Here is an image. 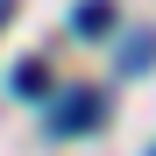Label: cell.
I'll use <instances>...</instances> for the list:
<instances>
[{
  "instance_id": "cell-5",
  "label": "cell",
  "mask_w": 156,
  "mask_h": 156,
  "mask_svg": "<svg viewBox=\"0 0 156 156\" xmlns=\"http://www.w3.org/2000/svg\"><path fill=\"white\" fill-rule=\"evenodd\" d=\"M149 156H156V149H149Z\"/></svg>"
},
{
  "instance_id": "cell-3",
  "label": "cell",
  "mask_w": 156,
  "mask_h": 156,
  "mask_svg": "<svg viewBox=\"0 0 156 156\" xmlns=\"http://www.w3.org/2000/svg\"><path fill=\"white\" fill-rule=\"evenodd\" d=\"M14 92H21V99H50V71H43L36 57H29V64H14Z\"/></svg>"
},
{
  "instance_id": "cell-1",
  "label": "cell",
  "mask_w": 156,
  "mask_h": 156,
  "mask_svg": "<svg viewBox=\"0 0 156 156\" xmlns=\"http://www.w3.org/2000/svg\"><path fill=\"white\" fill-rule=\"evenodd\" d=\"M50 128L57 135H85V128H99V92H57V107H50Z\"/></svg>"
},
{
  "instance_id": "cell-2",
  "label": "cell",
  "mask_w": 156,
  "mask_h": 156,
  "mask_svg": "<svg viewBox=\"0 0 156 156\" xmlns=\"http://www.w3.org/2000/svg\"><path fill=\"white\" fill-rule=\"evenodd\" d=\"M71 29L85 36V43L107 36V29H114V0H78V7H71Z\"/></svg>"
},
{
  "instance_id": "cell-4",
  "label": "cell",
  "mask_w": 156,
  "mask_h": 156,
  "mask_svg": "<svg viewBox=\"0 0 156 156\" xmlns=\"http://www.w3.org/2000/svg\"><path fill=\"white\" fill-rule=\"evenodd\" d=\"M149 57H156V36H128V50H121V71H149Z\"/></svg>"
}]
</instances>
